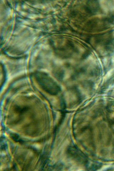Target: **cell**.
<instances>
[{"label":"cell","instance_id":"obj_1","mask_svg":"<svg viewBox=\"0 0 114 171\" xmlns=\"http://www.w3.org/2000/svg\"><path fill=\"white\" fill-rule=\"evenodd\" d=\"M35 77L38 84L46 92L52 95L57 93L58 91L57 85L48 75L42 73H37Z\"/></svg>","mask_w":114,"mask_h":171}]
</instances>
